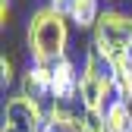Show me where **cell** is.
<instances>
[{
  "label": "cell",
  "instance_id": "cell-2",
  "mask_svg": "<svg viewBox=\"0 0 132 132\" xmlns=\"http://www.w3.org/2000/svg\"><path fill=\"white\" fill-rule=\"evenodd\" d=\"M91 47L110 66L132 63V16L120 13V10L101 13V19L94 25V35H91Z\"/></svg>",
  "mask_w": 132,
  "mask_h": 132
},
{
  "label": "cell",
  "instance_id": "cell-7",
  "mask_svg": "<svg viewBox=\"0 0 132 132\" xmlns=\"http://www.w3.org/2000/svg\"><path fill=\"white\" fill-rule=\"evenodd\" d=\"M104 117H107V132H132V110L126 101H110Z\"/></svg>",
  "mask_w": 132,
  "mask_h": 132
},
{
  "label": "cell",
  "instance_id": "cell-11",
  "mask_svg": "<svg viewBox=\"0 0 132 132\" xmlns=\"http://www.w3.org/2000/svg\"><path fill=\"white\" fill-rule=\"evenodd\" d=\"M47 6H54L57 13L66 16V13H69V6H72V0H47Z\"/></svg>",
  "mask_w": 132,
  "mask_h": 132
},
{
  "label": "cell",
  "instance_id": "cell-6",
  "mask_svg": "<svg viewBox=\"0 0 132 132\" xmlns=\"http://www.w3.org/2000/svg\"><path fill=\"white\" fill-rule=\"evenodd\" d=\"M101 0H72V6H69V22H76L79 28H94L97 19H101Z\"/></svg>",
  "mask_w": 132,
  "mask_h": 132
},
{
  "label": "cell",
  "instance_id": "cell-13",
  "mask_svg": "<svg viewBox=\"0 0 132 132\" xmlns=\"http://www.w3.org/2000/svg\"><path fill=\"white\" fill-rule=\"evenodd\" d=\"M3 132H16V129H13V126H6V123H3Z\"/></svg>",
  "mask_w": 132,
  "mask_h": 132
},
{
  "label": "cell",
  "instance_id": "cell-9",
  "mask_svg": "<svg viewBox=\"0 0 132 132\" xmlns=\"http://www.w3.org/2000/svg\"><path fill=\"white\" fill-rule=\"evenodd\" d=\"M82 132H107L104 110H85V117H82Z\"/></svg>",
  "mask_w": 132,
  "mask_h": 132
},
{
  "label": "cell",
  "instance_id": "cell-4",
  "mask_svg": "<svg viewBox=\"0 0 132 132\" xmlns=\"http://www.w3.org/2000/svg\"><path fill=\"white\" fill-rule=\"evenodd\" d=\"M51 88H54V66L31 63L28 69L22 72V79H19V94L35 97V101L47 97V94H51Z\"/></svg>",
  "mask_w": 132,
  "mask_h": 132
},
{
  "label": "cell",
  "instance_id": "cell-3",
  "mask_svg": "<svg viewBox=\"0 0 132 132\" xmlns=\"http://www.w3.org/2000/svg\"><path fill=\"white\" fill-rule=\"evenodd\" d=\"M79 79L82 72L76 69V63L69 57H63L54 63V88L51 97L54 101H79Z\"/></svg>",
  "mask_w": 132,
  "mask_h": 132
},
{
  "label": "cell",
  "instance_id": "cell-5",
  "mask_svg": "<svg viewBox=\"0 0 132 132\" xmlns=\"http://www.w3.org/2000/svg\"><path fill=\"white\" fill-rule=\"evenodd\" d=\"M82 117L85 110H76L72 101H54L47 107V126L57 132H82Z\"/></svg>",
  "mask_w": 132,
  "mask_h": 132
},
{
  "label": "cell",
  "instance_id": "cell-1",
  "mask_svg": "<svg viewBox=\"0 0 132 132\" xmlns=\"http://www.w3.org/2000/svg\"><path fill=\"white\" fill-rule=\"evenodd\" d=\"M66 19L69 16L57 13L47 3L31 10V19H28V54H31V63L54 66L57 60L66 57V44H69V25H66Z\"/></svg>",
  "mask_w": 132,
  "mask_h": 132
},
{
  "label": "cell",
  "instance_id": "cell-12",
  "mask_svg": "<svg viewBox=\"0 0 132 132\" xmlns=\"http://www.w3.org/2000/svg\"><path fill=\"white\" fill-rule=\"evenodd\" d=\"M6 19H10V0H0V22L6 25Z\"/></svg>",
  "mask_w": 132,
  "mask_h": 132
},
{
  "label": "cell",
  "instance_id": "cell-14",
  "mask_svg": "<svg viewBox=\"0 0 132 132\" xmlns=\"http://www.w3.org/2000/svg\"><path fill=\"white\" fill-rule=\"evenodd\" d=\"M47 132H57V129H51V126H47Z\"/></svg>",
  "mask_w": 132,
  "mask_h": 132
},
{
  "label": "cell",
  "instance_id": "cell-10",
  "mask_svg": "<svg viewBox=\"0 0 132 132\" xmlns=\"http://www.w3.org/2000/svg\"><path fill=\"white\" fill-rule=\"evenodd\" d=\"M13 79H16V72H13V60H10V57H0V82H3V88L13 85Z\"/></svg>",
  "mask_w": 132,
  "mask_h": 132
},
{
  "label": "cell",
  "instance_id": "cell-15",
  "mask_svg": "<svg viewBox=\"0 0 132 132\" xmlns=\"http://www.w3.org/2000/svg\"><path fill=\"white\" fill-rule=\"evenodd\" d=\"M107 3H113V0H107Z\"/></svg>",
  "mask_w": 132,
  "mask_h": 132
},
{
  "label": "cell",
  "instance_id": "cell-8",
  "mask_svg": "<svg viewBox=\"0 0 132 132\" xmlns=\"http://www.w3.org/2000/svg\"><path fill=\"white\" fill-rule=\"evenodd\" d=\"M113 101H132V63H117L113 66Z\"/></svg>",
  "mask_w": 132,
  "mask_h": 132
}]
</instances>
